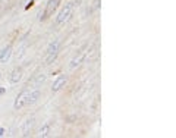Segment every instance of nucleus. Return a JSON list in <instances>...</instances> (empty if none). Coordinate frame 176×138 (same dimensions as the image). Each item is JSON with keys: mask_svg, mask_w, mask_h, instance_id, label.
<instances>
[{"mask_svg": "<svg viewBox=\"0 0 176 138\" xmlns=\"http://www.w3.org/2000/svg\"><path fill=\"white\" fill-rule=\"evenodd\" d=\"M79 3H81V0H74V1H69L68 4H65V7L59 12V15H57V18H56V25H62V24H65V22L72 16L75 6H78Z\"/></svg>", "mask_w": 176, "mask_h": 138, "instance_id": "f257e3e1", "label": "nucleus"}, {"mask_svg": "<svg viewBox=\"0 0 176 138\" xmlns=\"http://www.w3.org/2000/svg\"><path fill=\"white\" fill-rule=\"evenodd\" d=\"M87 50H88V46H84L74 57H72V60H71V65H69V68L71 69H75L76 66H79L82 62H84V59H85V56H87Z\"/></svg>", "mask_w": 176, "mask_h": 138, "instance_id": "f03ea898", "label": "nucleus"}, {"mask_svg": "<svg viewBox=\"0 0 176 138\" xmlns=\"http://www.w3.org/2000/svg\"><path fill=\"white\" fill-rule=\"evenodd\" d=\"M28 90H25V91H22L18 97H16V100H15V104H13V107L18 110V109H22L25 104H28Z\"/></svg>", "mask_w": 176, "mask_h": 138, "instance_id": "7ed1b4c3", "label": "nucleus"}, {"mask_svg": "<svg viewBox=\"0 0 176 138\" xmlns=\"http://www.w3.org/2000/svg\"><path fill=\"white\" fill-rule=\"evenodd\" d=\"M57 6H59V0H48L47 6H45V10H44V18L53 15V12L57 9Z\"/></svg>", "mask_w": 176, "mask_h": 138, "instance_id": "20e7f679", "label": "nucleus"}, {"mask_svg": "<svg viewBox=\"0 0 176 138\" xmlns=\"http://www.w3.org/2000/svg\"><path fill=\"white\" fill-rule=\"evenodd\" d=\"M66 84V77H59L54 82H53V87H51V91L53 92H57L59 90H62Z\"/></svg>", "mask_w": 176, "mask_h": 138, "instance_id": "39448f33", "label": "nucleus"}, {"mask_svg": "<svg viewBox=\"0 0 176 138\" xmlns=\"http://www.w3.org/2000/svg\"><path fill=\"white\" fill-rule=\"evenodd\" d=\"M59 46H60V41H59V40L51 41V43L48 44V47H47L45 54H59Z\"/></svg>", "mask_w": 176, "mask_h": 138, "instance_id": "423d86ee", "label": "nucleus"}, {"mask_svg": "<svg viewBox=\"0 0 176 138\" xmlns=\"http://www.w3.org/2000/svg\"><path fill=\"white\" fill-rule=\"evenodd\" d=\"M40 95H41V91H40L38 88H34V90H31V91L28 92V104H32V103H35V101L40 98Z\"/></svg>", "mask_w": 176, "mask_h": 138, "instance_id": "0eeeda50", "label": "nucleus"}, {"mask_svg": "<svg viewBox=\"0 0 176 138\" xmlns=\"http://www.w3.org/2000/svg\"><path fill=\"white\" fill-rule=\"evenodd\" d=\"M10 54H12V47L10 46L4 47V48L0 51V62H1V63H6V62L9 60Z\"/></svg>", "mask_w": 176, "mask_h": 138, "instance_id": "6e6552de", "label": "nucleus"}, {"mask_svg": "<svg viewBox=\"0 0 176 138\" xmlns=\"http://www.w3.org/2000/svg\"><path fill=\"white\" fill-rule=\"evenodd\" d=\"M21 78H22V69L18 68V69H15V71L12 72V75H10V82H12V84H16V82L21 81Z\"/></svg>", "mask_w": 176, "mask_h": 138, "instance_id": "1a4fd4ad", "label": "nucleus"}, {"mask_svg": "<svg viewBox=\"0 0 176 138\" xmlns=\"http://www.w3.org/2000/svg\"><path fill=\"white\" fill-rule=\"evenodd\" d=\"M32 125H34V118H30L28 121H25V124H24V126H22V134H28V131H31V128H32Z\"/></svg>", "mask_w": 176, "mask_h": 138, "instance_id": "9d476101", "label": "nucleus"}, {"mask_svg": "<svg viewBox=\"0 0 176 138\" xmlns=\"http://www.w3.org/2000/svg\"><path fill=\"white\" fill-rule=\"evenodd\" d=\"M44 79H45V75H40V77H37L35 81H31V84H28V85H32V88H38L44 82Z\"/></svg>", "mask_w": 176, "mask_h": 138, "instance_id": "9b49d317", "label": "nucleus"}, {"mask_svg": "<svg viewBox=\"0 0 176 138\" xmlns=\"http://www.w3.org/2000/svg\"><path fill=\"white\" fill-rule=\"evenodd\" d=\"M48 129H50V124L47 122V124L44 125L43 128L40 129V135H43V137H45V135H47V132H48Z\"/></svg>", "mask_w": 176, "mask_h": 138, "instance_id": "f8f14e48", "label": "nucleus"}, {"mask_svg": "<svg viewBox=\"0 0 176 138\" xmlns=\"http://www.w3.org/2000/svg\"><path fill=\"white\" fill-rule=\"evenodd\" d=\"M3 132H4V129H3V128H0V137L3 135Z\"/></svg>", "mask_w": 176, "mask_h": 138, "instance_id": "ddd939ff", "label": "nucleus"}, {"mask_svg": "<svg viewBox=\"0 0 176 138\" xmlns=\"http://www.w3.org/2000/svg\"><path fill=\"white\" fill-rule=\"evenodd\" d=\"M3 92H4V88H0V95H1Z\"/></svg>", "mask_w": 176, "mask_h": 138, "instance_id": "4468645a", "label": "nucleus"}, {"mask_svg": "<svg viewBox=\"0 0 176 138\" xmlns=\"http://www.w3.org/2000/svg\"><path fill=\"white\" fill-rule=\"evenodd\" d=\"M0 78H1V77H0Z\"/></svg>", "mask_w": 176, "mask_h": 138, "instance_id": "2eb2a0df", "label": "nucleus"}]
</instances>
